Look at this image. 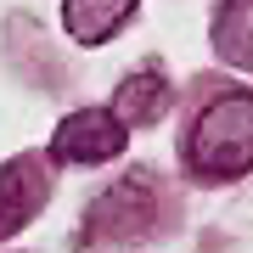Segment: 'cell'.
I'll return each mask as SVG.
<instances>
[{
	"instance_id": "cell-1",
	"label": "cell",
	"mask_w": 253,
	"mask_h": 253,
	"mask_svg": "<svg viewBox=\"0 0 253 253\" xmlns=\"http://www.w3.org/2000/svg\"><path fill=\"white\" fill-rule=\"evenodd\" d=\"M186 163L208 180H231L253 169V90H231L208 101L186 135Z\"/></svg>"
},
{
	"instance_id": "cell-2",
	"label": "cell",
	"mask_w": 253,
	"mask_h": 253,
	"mask_svg": "<svg viewBox=\"0 0 253 253\" xmlns=\"http://www.w3.org/2000/svg\"><path fill=\"white\" fill-rule=\"evenodd\" d=\"M158 186L146 180V174H129V180H118L113 191H101L90 203V214H84V242L90 248H124V242H141V236L158 231Z\"/></svg>"
},
{
	"instance_id": "cell-3",
	"label": "cell",
	"mask_w": 253,
	"mask_h": 253,
	"mask_svg": "<svg viewBox=\"0 0 253 253\" xmlns=\"http://www.w3.org/2000/svg\"><path fill=\"white\" fill-rule=\"evenodd\" d=\"M124 141H129V129L118 124L113 113H96V107H84V113H73L56 124V141H51V158L56 163H107L124 152Z\"/></svg>"
},
{
	"instance_id": "cell-4",
	"label": "cell",
	"mask_w": 253,
	"mask_h": 253,
	"mask_svg": "<svg viewBox=\"0 0 253 253\" xmlns=\"http://www.w3.org/2000/svg\"><path fill=\"white\" fill-rule=\"evenodd\" d=\"M45 191H51V180H45V163H40V158L6 163V169H0V236L23 231L28 219L40 214Z\"/></svg>"
},
{
	"instance_id": "cell-5",
	"label": "cell",
	"mask_w": 253,
	"mask_h": 253,
	"mask_svg": "<svg viewBox=\"0 0 253 253\" xmlns=\"http://www.w3.org/2000/svg\"><path fill=\"white\" fill-rule=\"evenodd\" d=\"M163 107H169V79L163 73H135V79H124L118 84V96H113V118L118 124H152V118H163Z\"/></svg>"
},
{
	"instance_id": "cell-6",
	"label": "cell",
	"mask_w": 253,
	"mask_h": 253,
	"mask_svg": "<svg viewBox=\"0 0 253 253\" xmlns=\"http://www.w3.org/2000/svg\"><path fill=\"white\" fill-rule=\"evenodd\" d=\"M135 11V0H62V17L68 34L84 40V45H101V40L118 34V23Z\"/></svg>"
},
{
	"instance_id": "cell-7",
	"label": "cell",
	"mask_w": 253,
	"mask_h": 253,
	"mask_svg": "<svg viewBox=\"0 0 253 253\" xmlns=\"http://www.w3.org/2000/svg\"><path fill=\"white\" fill-rule=\"evenodd\" d=\"M214 45L225 62L253 68V0H219L214 11Z\"/></svg>"
}]
</instances>
